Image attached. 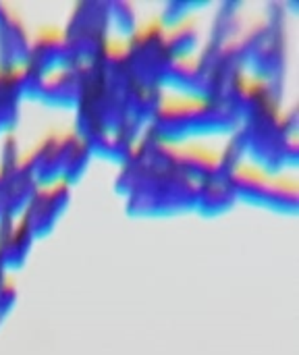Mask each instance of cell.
Listing matches in <instances>:
<instances>
[{
	"label": "cell",
	"instance_id": "1",
	"mask_svg": "<svg viewBox=\"0 0 299 355\" xmlns=\"http://www.w3.org/2000/svg\"><path fill=\"white\" fill-rule=\"evenodd\" d=\"M231 121H235V110L229 100L210 96L164 98L156 106L152 133L164 139L166 135H189L223 129Z\"/></svg>",
	"mask_w": 299,
	"mask_h": 355
},
{
	"label": "cell",
	"instance_id": "2",
	"mask_svg": "<svg viewBox=\"0 0 299 355\" xmlns=\"http://www.w3.org/2000/svg\"><path fill=\"white\" fill-rule=\"evenodd\" d=\"M229 183L235 196H250L252 200H260L264 204L275 206H296L298 200V183L296 179L275 177L260 164H241L235 162L229 173Z\"/></svg>",
	"mask_w": 299,
	"mask_h": 355
}]
</instances>
